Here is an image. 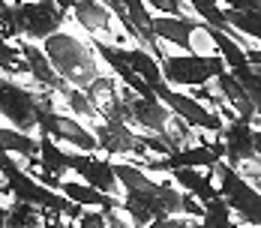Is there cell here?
Here are the masks:
<instances>
[{
  "label": "cell",
  "mask_w": 261,
  "mask_h": 228,
  "mask_svg": "<svg viewBox=\"0 0 261 228\" xmlns=\"http://www.w3.org/2000/svg\"><path fill=\"white\" fill-rule=\"evenodd\" d=\"M228 9H237V12H261V0H225Z\"/></svg>",
  "instance_id": "f546056e"
},
{
  "label": "cell",
  "mask_w": 261,
  "mask_h": 228,
  "mask_svg": "<svg viewBox=\"0 0 261 228\" xmlns=\"http://www.w3.org/2000/svg\"><path fill=\"white\" fill-rule=\"evenodd\" d=\"M258 228H261V225H258Z\"/></svg>",
  "instance_id": "d590c367"
},
{
  "label": "cell",
  "mask_w": 261,
  "mask_h": 228,
  "mask_svg": "<svg viewBox=\"0 0 261 228\" xmlns=\"http://www.w3.org/2000/svg\"><path fill=\"white\" fill-rule=\"evenodd\" d=\"M147 6H153L165 15H177V18H189V3L186 0H144Z\"/></svg>",
  "instance_id": "484cf974"
},
{
  "label": "cell",
  "mask_w": 261,
  "mask_h": 228,
  "mask_svg": "<svg viewBox=\"0 0 261 228\" xmlns=\"http://www.w3.org/2000/svg\"><path fill=\"white\" fill-rule=\"evenodd\" d=\"M204 207V213H201V219H198V228H234V222H231V207H228V201L222 198V195H216L213 201L201 204Z\"/></svg>",
  "instance_id": "7402d4cb"
},
{
  "label": "cell",
  "mask_w": 261,
  "mask_h": 228,
  "mask_svg": "<svg viewBox=\"0 0 261 228\" xmlns=\"http://www.w3.org/2000/svg\"><path fill=\"white\" fill-rule=\"evenodd\" d=\"M12 12H15L18 39H30V42H45L66 24V9L57 0H15Z\"/></svg>",
  "instance_id": "52a82bcc"
},
{
  "label": "cell",
  "mask_w": 261,
  "mask_h": 228,
  "mask_svg": "<svg viewBox=\"0 0 261 228\" xmlns=\"http://www.w3.org/2000/svg\"><path fill=\"white\" fill-rule=\"evenodd\" d=\"M87 96L96 105L99 120H129V108L123 99V90L117 87V75H99L87 87Z\"/></svg>",
  "instance_id": "4fadbf2b"
},
{
  "label": "cell",
  "mask_w": 261,
  "mask_h": 228,
  "mask_svg": "<svg viewBox=\"0 0 261 228\" xmlns=\"http://www.w3.org/2000/svg\"><path fill=\"white\" fill-rule=\"evenodd\" d=\"M72 18H75V24L84 27L93 39H102V36H108V42H114L117 45V33H114V27H111V9L105 6L102 0H81V3H75L72 9Z\"/></svg>",
  "instance_id": "9a60e30c"
},
{
  "label": "cell",
  "mask_w": 261,
  "mask_h": 228,
  "mask_svg": "<svg viewBox=\"0 0 261 228\" xmlns=\"http://www.w3.org/2000/svg\"><path fill=\"white\" fill-rule=\"evenodd\" d=\"M210 171H213V178H216L219 195L228 201V207H231L249 228H258L261 225V192H258V186H252V180H246L234 165H228L225 159H219Z\"/></svg>",
  "instance_id": "5b68a950"
},
{
  "label": "cell",
  "mask_w": 261,
  "mask_h": 228,
  "mask_svg": "<svg viewBox=\"0 0 261 228\" xmlns=\"http://www.w3.org/2000/svg\"><path fill=\"white\" fill-rule=\"evenodd\" d=\"M219 141H222L225 162L234 165L237 171H240V165L255 159V126H249L237 117H231V123H225V129L219 132Z\"/></svg>",
  "instance_id": "7c38bea8"
},
{
  "label": "cell",
  "mask_w": 261,
  "mask_h": 228,
  "mask_svg": "<svg viewBox=\"0 0 261 228\" xmlns=\"http://www.w3.org/2000/svg\"><path fill=\"white\" fill-rule=\"evenodd\" d=\"M0 183H3L6 192L15 195V201L33 204V207H39V210H45V213H51V216H63V219L79 222L81 213H84L81 204L69 201L63 192H57L51 186L39 183L30 171H24V168L12 159V153H3V150H0Z\"/></svg>",
  "instance_id": "7a4b0ae2"
},
{
  "label": "cell",
  "mask_w": 261,
  "mask_h": 228,
  "mask_svg": "<svg viewBox=\"0 0 261 228\" xmlns=\"http://www.w3.org/2000/svg\"><path fill=\"white\" fill-rule=\"evenodd\" d=\"M255 156L261 159V132L258 129H255Z\"/></svg>",
  "instance_id": "d6a6232c"
},
{
  "label": "cell",
  "mask_w": 261,
  "mask_h": 228,
  "mask_svg": "<svg viewBox=\"0 0 261 228\" xmlns=\"http://www.w3.org/2000/svg\"><path fill=\"white\" fill-rule=\"evenodd\" d=\"M162 78L177 87H201L207 81H216L228 66L222 54H165L159 60Z\"/></svg>",
  "instance_id": "9c48e42d"
},
{
  "label": "cell",
  "mask_w": 261,
  "mask_h": 228,
  "mask_svg": "<svg viewBox=\"0 0 261 228\" xmlns=\"http://www.w3.org/2000/svg\"><path fill=\"white\" fill-rule=\"evenodd\" d=\"M117 51V57L129 66L135 75L141 78V81H147V87H153L156 81H162V66H159V60L150 54L147 48H135V45H114Z\"/></svg>",
  "instance_id": "d6986e66"
},
{
  "label": "cell",
  "mask_w": 261,
  "mask_h": 228,
  "mask_svg": "<svg viewBox=\"0 0 261 228\" xmlns=\"http://www.w3.org/2000/svg\"><path fill=\"white\" fill-rule=\"evenodd\" d=\"M153 93L159 96V102L174 114V117H180L183 123H189L192 129H207V132H222L225 123H222V117L207 108L201 99H195V96H186L180 90H174L165 78L153 84Z\"/></svg>",
  "instance_id": "30bf717a"
},
{
  "label": "cell",
  "mask_w": 261,
  "mask_h": 228,
  "mask_svg": "<svg viewBox=\"0 0 261 228\" xmlns=\"http://www.w3.org/2000/svg\"><path fill=\"white\" fill-rule=\"evenodd\" d=\"M222 12H225V21L240 36H252L261 42V12H237V9H222Z\"/></svg>",
  "instance_id": "cb8c5ba5"
},
{
  "label": "cell",
  "mask_w": 261,
  "mask_h": 228,
  "mask_svg": "<svg viewBox=\"0 0 261 228\" xmlns=\"http://www.w3.org/2000/svg\"><path fill=\"white\" fill-rule=\"evenodd\" d=\"M117 180L123 186V213L129 216L132 228H147L156 219L177 216L183 210L180 186H171L168 180H153L135 162H114Z\"/></svg>",
  "instance_id": "6da1fadb"
},
{
  "label": "cell",
  "mask_w": 261,
  "mask_h": 228,
  "mask_svg": "<svg viewBox=\"0 0 261 228\" xmlns=\"http://www.w3.org/2000/svg\"><path fill=\"white\" fill-rule=\"evenodd\" d=\"M102 3L111 9V15H114V18L123 24V30H126L132 39H135V30H132V24H129V15H126V6H123V0H102Z\"/></svg>",
  "instance_id": "83f0119b"
},
{
  "label": "cell",
  "mask_w": 261,
  "mask_h": 228,
  "mask_svg": "<svg viewBox=\"0 0 261 228\" xmlns=\"http://www.w3.org/2000/svg\"><path fill=\"white\" fill-rule=\"evenodd\" d=\"M93 135L99 141V153L102 156H135V159H147V156H153V150L165 153V156L171 153L159 138L138 135L129 126V120H96L93 123Z\"/></svg>",
  "instance_id": "277c9868"
},
{
  "label": "cell",
  "mask_w": 261,
  "mask_h": 228,
  "mask_svg": "<svg viewBox=\"0 0 261 228\" xmlns=\"http://www.w3.org/2000/svg\"><path fill=\"white\" fill-rule=\"evenodd\" d=\"M60 99L69 105V111H75L79 117H87V120H99V114H96V105L90 102L87 96V90H79V87H66L63 93H60Z\"/></svg>",
  "instance_id": "d4e9b609"
},
{
  "label": "cell",
  "mask_w": 261,
  "mask_h": 228,
  "mask_svg": "<svg viewBox=\"0 0 261 228\" xmlns=\"http://www.w3.org/2000/svg\"><path fill=\"white\" fill-rule=\"evenodd\" d=\"M45 228H75V222H72V219H63V216H51V219L45 222Z\"/></svg>",
  "instance_id": "4dcf8cb0"
},
{
  "label": "cell",
  "mask_w": 261,
  "mask_h": 228,
  "mask_svg": "<svg viewBox=\"0 0 261 228\" xmlns=\"http://www.w3.org/2000/svg\"><path fill=\"white\" fill-rule=\"evenodd\" d=\"M153 33L159 42H171L183 48V54H195L192 48V36L204 33L201 18H177V15H153Z\"/></svg>",
  "instance_id": "5bb4252c"
},
{
  "label": "cell",
  "mask_w": 261,
  "mask_h": 228,
  "mask_svg": "<svg viewBox=\"0 0 261 228\" xmlns=\"http://www.w3.org/2000/svg\"><path fill=\"white\" fill-rule=\"evenodd\" d=\"M255 183H258V192H261V180H255Z\"/></svg>",
  "instance_id": "836d02e7"
},
{
  "label": "cell",
  "mask_w": 261,
  "mask_h": 228,
  "mask_svg": "<svg viewBox=\"0 0 261 228\" xmlns=\"http://www.w3.org/2000/svg\"><path fill=\"white\" fill-rule=\"evenodd\" d=\"M54 96L51 90H42V102H39V111H36V120H39V132L51 135L57 144H69L72 150H81V153H99V141L93 135V129L81 126V120L75 117H66L57 111L54 105Z\"/></svg>",
  "instance_id": "8992f818"
},
{
  "label": "cell",
  "mask_w": 261,
  "mask_h": 228,
  "mask_svg": "<svg viewBox=\"0 0 261 228\" xmlns=\"http://www.w3.org/2000/svg\"><path fill=\"white\" fill-rule=\"evenodd\" d=\"M39 45L45 51V57L51 60V66L60 72V78H63L66 84L79 87V90H87L96 78L102 75V72H99V60H102V57L96 54V48H93L87 39L69 33V30L54 33V36H48V39L39 42Z\"/></svg>",
  "instance_id": "3957f363"
},
{
  "label": "cell",
  "mask_w": 261,
  "mask_h": 228,
  "mask_svg": "<svg viewBox=\"0 0 261 228\" xmlns=\"http://www.w3.org/2000/svg\"><path fill=\"white\" fill-rule=\"evenodd\" d=\"M48 219H51V213L24 201H15L6 210V228H45Z\"/></svg>",
  "instance_id": "ffe728a7"
},
{
  "label": "cell",
  "mask_w": 261,
  "mask_h": 228,
  "mask_svg": "<svg viewBox=\"0 0 261 228\" xmlns=\"http://www.w3.org/2000/svg\"><path fill=\"white\" fill-rule=\"evenodd\" d=\"M186 3H189V9H192V12H195V15H198V18H201L204 24H210V27H219V30L231 33L234 39H240V33H237L234 27H231L228 21H225V12H222V9L216 6L219 0H186Z\"/></svg>",
  "instance_id": "44dd1931"
},
{
  "label": "cell",
  "mask_w": 261,
  "mask_h": 228,
  "mask_svg": "<svg viewBox=\"0 0 261 228\" xmlns=\"http://www.w3.org/2000/svg\"><path fill=\"white\" fill-rule=\"evenodd\" d=\"M6 210L9 207H3V198H0V228H6Z\"/></svg>",
  "instance_id": "1f68e13d"
},
{
  "label": "cell",
  "mask_w": 261,
  "mask_h": 228,
  "mask_svg": "<svg viewBox=\"0 0 261 228\" xmlns=\"http://www.w3.org/2000/svg\"><path fill=\"white\" fill-rule=\"evenodd\" d=\"M168 178H171V183H177L183 192H189L201 204L213 201L219 195V186H216V178H213L210 168H204V171L201 168H174V171H168Z\"/></svg>",
  "instance_id": "2e32d148"
},
{
  "label": "cell",
  "mask_w": 261,
  "mask_h": 228,
  "mask_svg": "<svg viewBox=\"0 0 261 228\" xmlns=\"http://www.w3.org/2000/svg\"><path fill=\"white\" fill-rule=\"evenodd\" d=\"M0 72L9 78H24L27 75V60L21 57V51L15 42L0 39Z\"/></svg>",
  "instance_id": "603a6c76"
},
{
  "label": "cell",
  "mask_w": 261,
  "mask_h": 228,
  "mask_svg": "<svg viewBox=\"0 0 261 228\" xmlns=\"http://www.w3.org/2000/svg\"><path fill=\"white\" fill-rule=\"evenodd\" d=\"M75 228H111L108 225V216L99 213V210H84L81 219L75 222Z\"/></svg>",
  "instance_id": "4316f807"
},
{
  "label": "cell",
  "mask_w": 261,
  "mask_h": 228,
  "mask_svg": "<svg viewBox=\"0 0 261 228\" xmlns=\"http://www.w3.org/2000/svg\"><path fill=\"white\" fill-rule=\"evenodd\" d=\"M0 3H6V0H0Z\"/></svg>",
  "instance_id": "e575fe53"
},
{
  "label": "cell",
  "mask_w": 261,
  "mask_h": 228,
  "mask_svg": "<svg viewBox=\"0 0 261 228\" xmlns=\"http://www.w3.org/2000/svg\"><path fill=\"white\" fill-rule=\"evenodd\" d=\"M147 228H198L195 219H186V216H165V219H156Z\"/></svg>",
  "instance_id": "f1b7e54d"
},
{
  "label": "cell",
  "mask_w": 261,
  "mask_h": 228,
  "mask_svg": "<svg viewBox=\"0 0 261 228\" xmlns=\"http://www.w3.org/2000/svg\"><path fill=\"white\" fill-rule=\"evenodd\" d=\"M216 90H219V96L228 99V105H231V111H234L237 120H243V123H249V126L258 120V111H255V105L249 99V93L243 90V84H240L228 69L216 78Z\"/></svg>",
  "instance_id": "ac0fdd59"
},
{
  "label": "cell",
  "mask_w": 261,
  "mask_h": 228,
  "mask_svg": "<svg viewBox=\"0 0 261 228\" xmlns=\"http://www.w3.org/2000/svg\"><path fill=\"white\" fill-rule=\"evenodd\" d=\"M57 192H63L69 201L81 204V207H99L102 213L123 210V198H117V195H108V192H99V189H93L90 183H81V180H63Z\"/></svg>",
  "instance_id": "e0dca14e"
},
{
  "label": "cell",
  "mask_w": 261,
  "mask_h": 228,
  "mask_svg": "<svg viewBox=\"0 0 261 228\" xmlns=\"http://www.w3.org/2000/svg\"><path fill=\"white\" fill-rule=\"evenodd\" d=\"M66 165L69 171H75L84 183H90L93 189L108 192V195H117L120 198V180L114 171V162L105 159L99 153H81V150H66Z\"/></svg>",
  "instance_id": "8fae6325"
},
{
  "label": "cell",
  "mask_w": 261,
  "mask_h": 228,
  "mask_svg": "<svg viewBox=\"0 0 261 228\" xmlns=\"http://www.w3.org/2000/svg\"><path fill=\"white\" fill-rule=\"evenodd\" d=\"M42 90H33L21 84L18 78H9L0 72V117L6 120V126H15L33 135V129L39 132V120H36V111H39V102H42Z\"/></svg>",
  "instance_id": "ba28073f"
}]
</instances>
